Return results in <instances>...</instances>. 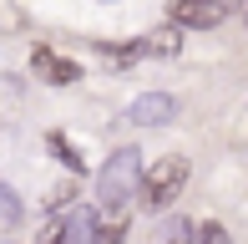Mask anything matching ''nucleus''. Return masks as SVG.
<instances>
[{"instance_id": "11", "label": "nucleus", "mask_w": 248, "mask_h": 244, "mask_svg": "<svg viewBox=\"0 0 248 244\" xmlns=\"http://www.w3.org/2000/svg\"><path fill=\"white\" fill-rule=\"evenodd\" d=\"M71 198H76V183H61V188H51V198H46V209H51V214H61V209L71 204Z\"/></svg>"}, {"instance_id": "9", "label": "nucleus", "mask_w": 248, "mask_h": 244, "mask_svg": "<svg viewBox=\"0 0 248 244\" xmlns=\"http://www.w3.org/2000/svg\"><path fill=\"white\" fill-rule=\"evenodd\" d=\"M0 224H20V198L0 183Z\"/></svg>"}, {"instance_id": "3", "label": "nucleus", "mask_w": 248, "mask_h": 244, "mask_svg": "<svg viewBox=\"0 0 248 244\" xmlns=\"http://www.w3.org/2000/svg\"><path fill=\"white\" fill-rule=\"evenodd\" d=\"M172 117H177V97L172 92H142L127 107V122H137V127H167Z\"/></svg>"}, {"instance_id": "15", "label": "nucleus", "mask_w": 248, "mask_h": 244, "mask_svg": "<svg viewBox=\"0 0 248 244\" xmlns=\"http://www.w3.org/2000/svg\"><path fill=\"white\" fill-rule=\"evenodd\" d=\"M233 5H248V0H233Z\"/></svg>"}, {"instance_id": "7", "label": "nucleus", "mask_w": 248, "mask_h": 244, "mask_svg": "<svg viewBox=\"0 0 248 244\" xmlns=\"http://www.w3.org/2000/svg\"><path fill=\"white\" fill-rule=\"evenodd\" d=\"M66 239H71V244H92V239H96V224H92V214H86V209L66 224Z\"/></svg>"}, {"instance_id": "4", "label": "nucleus", "mask_w": 248, "mask_h": 244, "mask_svg": "<svg viewBox=\"0 0 248 244\" xmlns=\"http://www.w3.org/2000/svg\"><path fill=\"white\" fill-rule=\"evenodd\" d=\"M223 16H228L223 0H172V20L187 26V31H213Z\"/></svg>"}, {"instance_id": "10", "label": "nucleus", "mask_w": 248, "mask_h": 244, "mask_svg": "<svg viewBox=\"0 0 248 244\" xmlns=\"http://www.w3.org/2000/svg\"><path fill=\"white\" fill-rule=\"evenodd\" d=\"M122 239H127V219H111V224H101V229H96V239H92V244H122Z\"/></svg>"}, {"instance_id": "12", "label": "nucleus", "mask_w": 248, "mask_h": 244, "mask_svg": "<svg viewBox=\"0 0 248 244\" xmlns=\"http://www.w3.org/2000/svg\"><path fill=\"white\" fill-rule=\"evenodd\" d=\"M198 244H228V229H223V224H213V219H208V224L198 229Z\"/></svg>"}, {"instance_id": "5", "label": "nucleus", "mask_w": 248, "mask_h": 244, "mask_svg": "<svg viewBox=\"0 0 248 244\" xmlns=\"http://www.w3.org/2000/svg\"><path fill=\"white\" fill-rule=\"evenodd\" d=\"M31 71H36L41 82H51V87H71V82H81V66L66 61V56H56L51 46H36V56H31Z\"/></svg>"}, {"instance_id": "6", "label": "nucleus", "mask_w": 248, "mask_h": 244, "mask_svg": "<svg viewBox=\"0 0 248 244\" xmlns=\"http://www.w3.org/2000/svg\"><path fill=\"white\" fill-rule=\"evenodd\" d=\"M177 46H183V41H177L172 26H162V31H152V36H147V56H177Z\"/></svg>"}, {"instance_id": "2", "label": "nucleus", "mask_w": 248, "mask_h": 244, "mask_svg": "<svg viewBox=\"0 0 248 244\" xmlns=\"http://www.w3.org/2000/svg\"><path fill=\"white\" fill-rule=\"evenodd\" d=\"M183 188H187V158L183 153H167V158H157L147 168V178H142V209H147V214H167Z\"/></svg>"}, {"instance_id": "13", "label": "nucleus", "mask_w": 248, "mask_h": 244, "mask_svg": "<svg viewBox=\"0 0 248 244\" xmlns=\"http://www.w3.org/2000/svg\"><path fill=\"white\" fill-rule=\"evenodd\" d=\"M51 153H61V158L71 163L76 173H81V158H76V153H71V142H66V138H51Z\"/></svg>"}, {"instance_id": "14", "label": "nucleus", "mask_w": 248, "mask_h": 244, "mask_svg": "<svg viewBox=\"0 0 248 244\" xmlns=\"http://www.w3.org/2000/svg\"><path fill=\"white\" fill-rule=\"evenodd\" d=\"M41 244H71V239H66V229H46V234H41Z\"/></svg>"}, {"instance_id": "1", "label": "nucleus", "mask_w": 248, "mask_h": 244, "mask_svg": "<svg viewBox=\"0 0 248 244\" xmlns=\"http://www.w3.org/2000/svg\"><path fill=\"white\" fill-rule=\"evenodd\" d=\"M142 178H147L142 153L137 148H117L101 163V173H96V209L107 219H122V209L132 204V193H142Z\"/></svg>"}, {"instance_id": "8", "label": "nucleus", "mask_w": 248, "mask_h": 244, "mask_svg": "<svg viewBox=\"0 0 248 244\" xmlns=\"http://www.w3.org/2000/svg\"><path fill=\"white\" fill-rule=\"evenodd\" d=\"M101 56H107V61H117V66H132V61H142V56H147V41H142V46H101Z\"/></svg>"}]
</instances>
